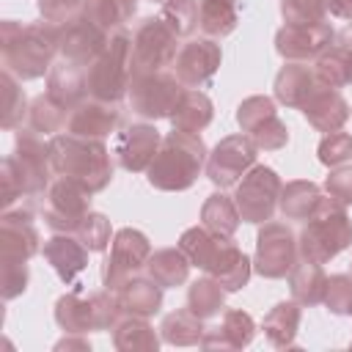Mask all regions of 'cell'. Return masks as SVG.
<instances>
[{"label": "cell", "instance_id": "6da1fadb", "mask_svg": "<svg viewBox=\"0 0 352 352\" xmlns=\"http://www.w3.org/2000/svg\"><path fill=\"white\" fill-rule=\"evenodd\" d=\"M0 52L3 69L16 80H38L50 74L60 55V28L52 22H0Z\"/></svg>", "mask_w": 352, "mask_h": 352}, {"label": "cell", "instance_id": "7a4b0ae2", "mask_svg": "<svg viewBox=\"0 0 352 352\" xmlns=\"http://www.w3.org/2000/svg\"><path fill=\"white\" fill-rule=\"evenodd\" d=\"M179 248L192 267L212 275L228 294L248 286L253 272V258L234 242V236H220L206 226H190L179 236Z\"/></svg>", "mask_w": 352, "mask_h": 352}, {"label": "cell", "instance_id": "3957f363", "mask_svg": "<svg viewBox=\"0 0 352 352\" xmlns=\"http://www.w3.org/2000/svg\"><path fill=\"white\" fill-rule=\"evenodd\" d=\"M50 162L55 176H66L88 187L91 192H102L113 182V151H107L104 140L82 138L72 132H58L50 138Z\"/></svg>", "mask_w": 352, "mask_h": 352}, {"label": "cell", "instance_id": "277c9868", "mask_svg": "<svg viewBox=\"0 0 352 352\" xmlns=\"http://www.w3.org/2000/svg\"><path fill=\"white\" fill-rule=\"evenodd\" d=\"M206 157H209V151H206V143L201 135L170 129L162 138L160 151L146 170V182L162 192L190 190L198 182L201 170L206 168Z\"/></svg>", "mask_w": 352, "mask_h": 352}, {"label": "cell", "instance_id": "5b68a950", "mask_svg": "<svg viewBox=\"0 0 352 352\" xmlns=\"http://www.w3.org/2000/svg\"><path fill=\"white\" fill-rule=\"evenodd\" d=\"M300 258L327 264L341 250L352 245V220L346 214V206L324 195L316 206V212L305 220L302 231L297 234Z\"/></svg>", "mask_w": 352, "mask_h": 352}, {"label": "cell", "instance_id": "8992f818", "mask_svg": "<svg viewBox=\"0 0 352 352\" xmlns=\"http://www.w3.org/2000/svg\"><path fill=\"white\" fill-rule=\"evenodd\" d=\"M124 316L121 300L116 292H91L82 294L80 286L60 294L55 300V322L63 333H96V330H113V324Z\"/></svg>", "mask_w": 352, "mask_h": 352}, {"label": "cell", "instance_id": "52a82bcc", "mask_svg": "<svg viewBox=\"0 0 352 352\" xmlns=\"http://www.w3.org/2000/svg\"><path fill=\"white\" fill-rule=\"evenodd\" d=\"M132 80V33L121 30L110 38L104 52L88 66V96L102 102H121Z\"/></svg>", "mask_w": 352, "mask_h": 352}, {"label": "cell", "instance_id": "ba28073f", "mask_svg": "<svg viewBox=\"0 0 352 352\" xmlns=\"http://www.w3.org/2000/svg\"><path fill=\"white\" fill-rule=\"evenodd\" d=\"M187 88L182 85V80L165 69V72H151V74H135L129 80L126 99L135 116L146 121H160V118L173 116Z\"/></svg>", "mask_w": 352, "mask_h": 352}, {"label": "cell", "instance_id": "9c48e42d", "mask_svg": "<svg viewBox=\"0 0 352 352\" xmlns=\"http://www.w3.org/2000/svg\"><path fill=\"white\" fill-rule=\"evenodd\" d=\"M179 47V36L160 16H146L132 33V77L165 72L173 66Z\"/></svg>", "mask_w": 352, "mask_h": 352}, {"label": "cell", "instance_id": "30bf717a", "mask_svg": "<svg viewBox=\"0 0 352 352\" xmlns=\"http://www.w3.org/2000/svg\"><path fill=\"white\" fill-rule=\"evenodd\" d=\"M297 258H300V245H297V234L292 231V226L278 223V220L261 223L256 234L253 270L267 280H278L292 272Z\"/></svg>", "mask_w": 352, "mask_h": 352}, {"label": "cell", "instance_id": "8fae6325", "mask_svg": "<svg viewBox=\"0 0 352 352\" xmlns=\"http://www.w3.org/2000/svg\"><path fill=\"white\" fill-rule=\"evenodd\" d=\"M280 190H283V182L270 165H253L234 187V201H236L242 220L253 226L272 220Z\"/></svg>", "mask_w": 352, "mask_h": 352}, {"label": "cell", "instance_id": "7c38bea8", "mask_svg": "<svg viewBox=\"0 0 352 352\" xmlns=\"http://www.w3.org/2000/svg\"><path fill=\"white\" fill-rule=\"evenodd\" d=\"M151 256V242L143 231L126 226L113 234L110 253L102 261V286L107 292H118L129 278H135Z\"/></svg>", "mask_w": 352, "mask_h": 352}, {"label": "cell", "instance_id": "4fadbf2b", "mask_svg": "<svg viewBox=\"0 0 352 352\" xmlns=\"http://www.w3.org/2000/svg\"><path fill=\"white\" fill-rule=\"evenodd\" d=\"M91 190L74 179L58 176L44 192V223L55 234H74L77 226L91 212Z\"/></svg>", "mask_w": 352, "mask_h": 352}, {"label": "cell", "instance_id": "5bb4252c", "mask_svg": "<svg viewBox=\"0 0 352 352\" xmlns=\"http://www.w3.org/2000/svg\"><path fill=\"white\" fill-rule=\"evenodd\" d=\"M8 157L22 179L25 198H38L50 190L52 176H55L52 162H50V140L44 143L41 135H36L33 129H19Z\"/></svg>", "mask_w": 352, "mask_h": 352}, {"label": "cell", "instance_id": "9a60e30c", "mask_svg": "<svg viewBox=\"0 0 352 352\" xmlns=\"http://www.w3.org/2000/svg\"><path fill=\"white\" fill-rule=\"evenodd\" d=\"M239 129L264 151H278L289 143V126L278 118L275 99L264 94H253L236 104Z\"/></svg>", "mask_w": 352, "mask_h": 352}, {"label": "cell", "instance_id": "2e32d148", "mask_svg": "<svg viewBox=\"0 0 352 352\" xmlns=\"http://www.w3.org/2000/svg\"><path fill=\"white\" fill-rule=\"evenodd\" d=\"M258 146L248 135H226L206 157V179L226 190L236 187V182L256 165Z\"/></svg>", "mask_w": 352, "mask_h": 352}, {"label": "cell", "instance_id": "e0dca14e", "mask_svg": "<svg viewBox=\"0 0 352 352\" xmlns=\"http://www.w3.org/2000/svg\"><path fill=\"white\" fill-rule=\"evenodd\" d=\"M223 60V50L217 44V38L209 36H198V38H187L173 60V74L182 80L184 88H206Z\"/></svg>", "mask_w": 352, "mask_h": 352}, {"label": "cell", "instance_id": "ac0fdd59", "mask_svg": "<svg viewBox=\"0 0 352 352\" xmlns=\"http://www.w3.org/2000/svg\"><path fill=\"white\" fill-rule=\"evenodd\" d=\"M41 253V234L33 209L19 204L0 214V261H30Z\"/></svg>", "mask_w": 352, "mask_h": 352}, {"label": "cell", "instance_id": "d6986e66", "mask_svg": "<svg viewBox=\"0 0 352 352\" xmlns=\"http://www.w3.org/2000/svg\"><path fill=\"white\" fill-rule=\"evenodd\" d=\"M160 143H162V135L154 124H148V121L129 124L121 132H116L113 160L126 173H143V170H148L151 160L157 157Z\"/></svg>", "mask_w": 352, "mask_h": 352}, {"label": "cell", "instance_id": "ffe728a7", "mask_svg": "<svg viewBox=\"0 0 352 352\" xmlns=\"http://www.w3.org/2000/svg\"><path fill=\"white\" fill-rule=\"evenodd\" d=\"M336 38V30L330 28L327 19L311 22V25H283L275 33V52L283 60H297L308 63L316 60Z\"/></svg>", "mask_w": 352, "mask_h": 352}, {"label": "cell", "instance_id": "44dd1931", "mask_svg": "<svg viewBox=\"0 0 352 352\" xmlns=\"http://www.w3.org/2000/svg\"><path fill=\"white\" fill-rule=\"evenodd\" d=\"M121 126V102H102V99H82L74 110H69L66 132L104 140Z\"/></svg>", "mask_w": 352, "mask_h": 352}, {"label": "cell", "instance_id": "7402d4cb", "mask_svg": "<svg viewBox=\"0 0 352 352\" xmlns=\"http://www.w3.org/2000/svg\"><path fill=\"white\" fill-rule=\"evenodd\" d=\"M110 38L113 36H107L104 30H99L85 16H77L74 22L60 25V58L88 69L104 52V47L110 44Z\"/></svg>", "mask_w": 352, "mask_h": 352}, {"label": "cell", "instance_id": "603a6c76", "mask_svg": "<svg viewBox=\"0 0 352 352\" xmlns=\"http://www.w3.org/2000/svg\"><path fill=\"white\" fill-rule=\"evenodd\" d=\"M88 248L74 236V234H52L41 245L44 261L55 270V275L66 286H80V275L88 267Z\"/></svg>", "mask_w": 352, "mask_h": 352}, {"label": "cell", "instance_id": "cb8c5ba5", "mask_svg": "<svg viewBox=\"0 0 352 352\" xmlns=\"http://www.w3.org/2000/svg\"><path fill=\"white\" fill-rule=\"evenodd\" d=\"M302 110V116H305V121L314 126V129H319V132H338L346 121H349V116H352V107H349V102L344 99V94L338 91V88H330V85H316V91L305 99V104L300 107Z\"/></svg>", "mask_w": 352, "mask_h": 352}, {"label": "cell", "instance_id": "d4e9b609", "mask_svg": "<svg viewBox=\"0 0 352 352\" xmlns=\"http://www.w3.org/2000/svg\"><path fill=\"white\" fill-rule=\"evenodd\" d=\"M256 336V322L248 311L228 308L223 311L220 324L206 327L201 346L204 349H245Z\"/></svg>", "mask_w": 352, "mask_h": 352}, {"label": "cell", "instance_id": "484cf974", "mask_svg": "<svg viewBox=\"0 0 352 352\" xmlns=\"http://www.w3.org/2000/svg\"><path fill=\"white\" fill-rule=\"evenodd\" d=\"M85 66H77L72 60H58L52 63L47 74V96L58 102L66 110H74L82 99H88V82H85Z\"/></svg>", "mask_w": 352, "mask_h": 352}, {"label": "cell", "instance_id": "4316f807", "mask_svg": "<svg viewBox=\"0 0 352 352\" xmlns=\"http://www.w3.org/2000/svg\"><path fill=\"white\" fill-rule=\"evenodd\" d=\"M319 80H316V72L314 66L308 63H297V60H286L280 66V72L275 74V82H272V91H275V99L286 107H302L305 99L316 91Z\"/></svg>", "mask_w": 352, "mask_h": 352}, {"label": "cell", "instance_id": "83f0119b", "mask_svg": "<svg viewBox=\"0 0 352 352\" xmlns=\"http://www.w3.org/2000/svg\"><path fill=\"white\" fill-rule=\"evenodd\" d=\"M300 322H302V305L297 300H280L267 311L261 330H264V338L275 349H289L294 346Z\"/></svg>", "mask_w": 352, "mask_h": 352}, {"label": "cell", "instance_id": "f1b7e54d", "mask_svg": "<svg viewBox=\"0 0 352 352\" xmlns=\"http://www.w3.org/2000/svg\"><path fill=\"white\" fill-rule=\"evenodd\" d=\"M118 300H121V308L124 314H135V316H157L160 308H162V286L154 280V278H143V275H135L129 278L118 292Z\"/></svg>", "mask_w": 352, "mask_h": 352}, {"label": "cell", "instance_id": "f546056e", "mask_svg": "<svg viewBox=\"0 0 352 352\" xmlns=\"http://www.w3.org/2000/svg\"><path fill=\"white\" fill-rule=\"evenodd\" d=\"M162 336L148 324L146 316H135V314H124L116 324H113V346L118 352H157L160 349Z\"/></svg>", "mask_w": 352, "mask_h": 352}, {"label": "cell", "instance_id": "4dcf8cb0", "mask_svg": "<svg viewBox=\"0 0 352 352\" xmlns=\"http://www.w3.org/2000/svg\"><path fill=\"white\" fill-rule=\"evenodd\" d=\"M324 198L322 187L311 179H294V182H286L283 190H280V198H278V209L286 220H308L319 201Z\"/></svg>", "mask_w": 352, "mask_h": 352}, {"label": "cell", "instance_id": "1f68e13d", "mask_svg": "<svg viewBox=\"0 0 352 352\" xmlns=\"http://www.w3.org/2000/svg\"><path fill=\"white\" fill-rule=\"evenodd\" d=\"M190 267L192 264L179 245L176 248H160V250H151V256L146 261V275L154 278L162 289H176V286L187 283Z\"/></svg>", "mask_w": 352, "mask_h": 352}, {"label": "cell", "instance_id": "d6a6232c", "mask_svg": "<svg viewBox=\"0 0 352 352\" xmlns=\"http://www.w3.org/2000/svg\"><path fill=\"white\" fill-rule=\"evenodd\" d=\"M324 286H327V275L322 270V264L308 261V258H297V264L289 272V292L292 300H297L300 305H319L324 300Z\"/></svg>", "mask_w": 352, "mask_h": 352}, {"label": "cell", "instance_id": "836d02e7", "mask_svg": "<svg viewBox=\"0 0 352 352\" xmlns=\"http://www.w3.org/2000/svg\"><path fill=\"white\" fill-rule=\"evenodd\" d=\"M214 118V104L212 99L201 91V88H187V94L182 96L179 107L173 110V116L168 118L173 129H182V132H204Z\"/></svg>", "mask_w": 352, "mask_h": 352}, {"label": "cell", "instance_id": "e575fe53", "mask_svg": "<svg viewBox=\"0 0 352 352\" xmlns=\"http://www.w3.org/2000/svg\"><path fill=\"white\" fill-rule=\"evenodd\" d=\"M204 333H206L204 319L195 316L190 308H176L165 314L160 324V336L170 346H201Z\"/></svg>", "mask_w": 352, "mask_h": 352}, {"label": "cell", "instance_id": "d590c367", "mask_svg": "<svg viewBox=\"0 0 352 352\" xmlns=\"http://www.w3.org/2000/svg\"><path fill=\"white\" fill-rule=\"evenodd\" d=\"M239 25L236 0H198V30L209 38H226Z\"/></svg>", "mask_w": 352, "mask_h": 352}, {"label": "cell", "instance_id": "8d00e7d4", "mask_svg": "<svg viewBox=\"0 0 352 352\" xmlns=\"http://www.w3.org/2000/svg\"><path fill=\"white\" fill-rule=\"evenodd\" d=\"M239 223H242V214L236 209L234 195H226L223 190L206 195V201L201 206V226H206L209 231H214L220 236H234Z\"/></svg>", "mask_w": 352, "mask_h": 352}, {"label": "cell", "instance_id": "74e56055", "mask_svg": "<svg viewBox=\"0 0 352 352\" xmlns=\"http://www.w3.org/2000/svg\"><path fill=\"white\" fill-rule=\"evenodd\" d=\"M135 14H138V0H91L88 8L82 11V16L107 36L121 33Z\"/></svg>", "mask_w": 352, "mask_h": 352}, {"label": "cell", "instance_id": "f35d334b", "mask_svg": "<svg viewBox=\"0 0 352 352\" xmlns=\"http://www.w3.org/2000/svg\"><path fill=\"white\" fill-rule=\"evenodd\" d=\"M28 129H33L36 135H58L60 129H66V121H69V110L60 107L58 102H52L47 94H38L30 99V107H28Z\"/></svg>", "mask_w": 352, "mask_h": 352}, {"label": "cell", "instance_id": "ab89813d", "mask_svg": "<svg viewBox=\"0 0 352 352\" xmlns=\"http://www.w3.org/2000/svg\"><path fill=\"white\" fill-rule=\"evenodd\" d=\"M226 294H228V292H226L212 275L198 278V280H192L190 289H187V308H190L195 316H201V319L206 322V319L217 316V314L226 308Z\"/></svg>", "mask_w": 352, "mask_h": 352}, {"label": "cell", "instance_id": "60d3db41", "mask_svg": "<svg viewBox=\"0 0 352 352\" xmlns=\"http://www.w3.org/2000/svg\"><path fill=\"white\" fill-rule=\"evenodd\" d=\"M0 88H3V116H0V126L3 129H16L22 124V118H28V96L22 88V80H16L11 72L3 69L0 74Z\"/></svg>", "mask_w": 352, "mask_h": 352}, {"label": "cell", "instance_id": "b9f144b4", "mask_svg": "<svg viewBox=\"0 0 352 352\" xmlns=\"http://www.w3.org/2000/svg\"><path fill=\"white\" fill-rule=\"evenodd\" d=\"M314 72H316V80L322 85H330V88H344L349 85V55L338 47V44H330L316 60H314Z\"/></svg>", "mask_w": 352, "mask_h": 352}, {"label": "cell", "instance_id": "7bdbcfd3", "mask_svg": "<svg viewBox=\"0 0 352 352\" xmlns=\"http://www.w3.org/2000/svg\"><path fill=\"white\" fill-rule=\"evenodd\" d=\"M157 16L179 38H190L198 30V0H165Z\"/></svg>", "mask_w": 352, "mask_h": 352}, {"label": "cell", "instance_id": "ee69618b", "mask_svg": "<svg viewBox=\"0 0 352 352\" xmlns=\"http://www.w3.org/2000/svg\"><path fill=\"white\" fill-rule=\"evenodd\" d=\"M74 236H77L91 253H104L107 245L113 242V226H110L107 214H102V212H88L85 220L77 226Z\"/></svg>", "mask_w": 352, "mask_h": 352}, {"label": "cell", "instance_id": "f6af8a7d", "mask_svg": "<svg viewBox=\"0 0 352 352\" xmlns=\"http://www.w3.org/2000/svg\"><path fill=\"white\" fill-rule=\"evenodd\" d=\"M324 308L336 316H352V272H336L324 286Z\"/></svg>", "mask_w": 352, "mask_h": 352}, {"label": "cell", "instance_id": "bcb514c9", "mask_svg": "<svg viewBox=\"0 0 352 352\" xmlns=\"http://www.w3.org/2000/svg\"><path fill=\"white\" fill-rule=\"evenodd\" d=\"M319 162L324 168H338V165H346L352 160V135L349 132H327L322 140H319Z\"/></svg>", "mask_w": 352, "mask_h": 352}, {"label": "cell", "instance_id": "7dc6e473", "mask_svg": "<svg viewBox=\"0 0 352 352\" xmlns=\"http://www.w3.org/2000/svg\"><path fill=\"white\" fill-rule=\"evenodd\" d=\"M278 6L286 25H311L327 16V0H280Z\"/></svg>", "mask_w": 352, "mask_h": 352}, {"label": "cell", "instance_id": "c3c4849f", "mask_svg": "<svg viewBox=\"0 0 352 352\" xmlns=\"http://www.w3.org/2000/svg\"><path fill=\"white\" fill-rule=\"evenodd\" d=\"M88 3L91 0H36V8L44 22H52L60 28V25H69L77 16H82Z\"/></svg>", "mask_w": 352, "mask_h": 352}, {"label": "cell", "instance_id": "681fc988", "mask_svg": "<svg viewBox=\"0 0 352 352\" xmlns=\"http://www.w3.org/2000/svg\"><path fill=\"white\" fill-rule=\"evenodd\" d=\"M28 280H30L28 261H0V294L6 302L22 297Z\"/></svg>", "mask_w": 352, "mask_h": 352}, {"label": "cell", "instance_id": "f907efd6", "mask_svg": "<svg viewBox=\"0 0 352 352\" xmlns=\"http://www.w3.org/2000/svg\"><path fill=\"white\" fill-rule=\"evenodd\" d=\"M19 198H25V187H22V179H19L11 157H6L0 165V206H3V212L11 209Z\"/></svg>", "mask_w": 352, "mask_h": 352}, {"label": "cell", "instance_id": "816d5d0a", "mask_svg": "<svg viewBox=\"0 0 352 352\" xmlns=\"http://www.w3.org/2000/svg\"><path fill=\"white\" fill-rule=\"evenodd\" d=\"M333 201H338L341 206H352V168L346 165H338V168H330L327 179H324V187H322Z\"/></svg>", "mask_w": 352, "mask_h": 352}, {"label": "cell", "instance_id": "f5cc1de1", "mask_svg": "<svg viewBox=\"0 0 352 352\" xmlns=\"http://www.w3.org/2000/svg\"><path fill=\"white\" fill-rule=\"evenodd\" d=\"M55 349L60 352V349H80V352H91V341L82 336V333H66L60 341H55Z\"/></svg>", "mask_w": 352, "mask_h": 352}, {"label": "cell", "instance_id": "db71d44e", "mask_svg": "<svg viewBox=\"0 0 352 352\" xmlns=\"http://www.w3.org/2000/svg\"><path fill=\"white\" fill-rule=\"evenodd\" d=\"M327 11L338 19H352V0H327Z\"/></svg>", "mask_w": 352, "mask_h": 352}, {"label": "cell", "instance_id": "11a10c76", "mask_svg": "<svg viewBox=\"0 0 352 352\" xmlns=\"http://www.w3.org/2000/svg\"><path fill=\"white\" fill-rule=\"evenodd\" d=\"M333 44H338L341 50H346V52H352V22H349L346 28H341V30L336 33V38H333Z\"/></svg>", "mask_w": 352, "mask_h": 352}, {"label": "cell", "instance_id": "9f6ffc18", "mask_svg": "<svg viewBox=\"0 0 352 352\" xmlns=\"http://www.w3.org/2000/svg\"><path fill=\"white\" fill-rule=\"evenodd\" d=\"M344 52H346V50H344ZM346 55H349V69H352V52H346ZM349 85H352V74H349Z\"/></svg>", "mask_w": 352, "mask_h": 352}, {"label": "cell", "instance_id": "6f0895ef", "mask_svg": "<svg viewBox=\"0 0 352 352\" xmlns=\"http://www.w3.org/2000/svg\"><path fill=\"white\" fill-rule=\"evenodd\" d=\"M148 3H160V6H162V3H165V0H148Z\"/></svg>", "mask_w": 352, "mask_h": 352}]
</instances>
